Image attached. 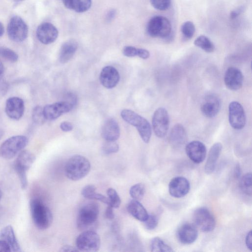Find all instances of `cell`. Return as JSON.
<instances>
[{
  "instance_id": "54",
  "label": "cell",
  "mask_w": 252,
  "mask_h": 252,
  "mask_svg": "<svg viewBox=\"0 0 252 252\" xmlns=\"http://www.w3.org/2000/svg\"><path fill=\"white\" fill-rule=\"evenodd\" d=\"M3 135V131L2 130L0 129V139L1 138Z\"/></svg>"
},
{
  "instance_id": "50",
  "label": "cell",
  "mask_w": 252,
  "mask_h": 252,
  "mask_svg": "<svg viewBox=\"0 0 252 252\" xmlns=\"http://www.w3.org/2000/svg\"><path fill=\"white\" fill-rule=\"evenodd\" d=\"M116 15V11L114 9L109 10L106 14V19L111 21L114 19Z\"/></svg>"
},
{
  "instance_id": "51",
  "label": "cell",
  "mask_w": 252,
  "mask_h": 252,
  "mask_svg": "<svg viewBox=\"0 0 252 252\" xmlns=\"http://www.w3.org/2000/svg\"><path fill=\"white\" fill-rule=\"evenodd\" d=\"M235 176L237 178H240L241 174V169L239 164L237 163L236 165L234 172Z\"/></svg>"
},
{
  "instance_id": "23",
  "label": "cell",
  "mask_w": 252,
  "mask_h": 252,
  "mask_svg": "<svg viewBox=\"0 0 252 252\" xmlns=\"http://www.w3.org/2000/svg\"><path fill=\"white\" fill-rule=\"evenodd\" d=\"M222 149V145L220 142L215 143L211 146L204 166L206 174H210L214 172Z\"/></svg>"
},
{
  "instance_id": "21",
  "label": "cell",
  "mask_w": 252,
  "mask_h": 252,
  "mask_svg": "<svg viewBox=\"0 0 252 252\" xmlns=\"http://www.w3.org/2000/svg\"><path fill=\"white\" fill-rule=\"evenodd\" d=\"M99 80L103 87L107 89H112L119 83L120 75L115 67L112 66H106L101 70Z\"/></svg>"
},
{
  "instance_id": "9",
  "label": "cell",
  "mask_w": 252,
  "mask_h": 252,
  "mask_svg": "<svg viewBox=\"0 0 252 252\" xmlns=\"http://www.w3.org/2000/svg\"><path fill=\"white\" fill-rule=\"evenodd\" d=\"M193 220L195 225L203 232H211L216 226L214 216L206 207L196 209L193 212Z\"/></svg>"
},
{
  "instance_id": "49",
  "label": "cell",
  "mask_w": 252,
  "mask_h": 252,
  "mask_svg": "<svg viewBox=\"0 0 252 252\" xmlns=\"http://www.w3.org/2000/svg\"><path fill=\"white\" fill-rule=\"evenodd\" d=\"M63 2L66 8L73 9V0H63Z\"/></svg>"
},
{
  "instance_id": "10",
  "label": "cell",
  "mask_w": 252,
  "mask_h": 252,
  "mask_svg": "<svg viewBox=\"0 0 252 252\" xmlns=\"http://www.w3.org/2000/svg\"><path fill=\"white\" fill-rule=\"evenodd\" d=\"M7 34L9 38L15 42H22L25 40L28 34V26L19 16L12 17L7 25Z\"/></svg>"
},
{
  "instance_id": "40",
  "label": "cell",
  "mask_w": 252,
  "mask_h": 252,
  "mask_svg": "<svg viewBox=\"0 0 252 252\" xmlns=\"http://www.w3.org/2000/svg\"><path fill=\"white\" fill-rule=\"evenodd\" d=\"M145 227L149 230L154 229L158 224V219L154 215H149L148 218L144 222Z\"/></svg>"
},
{
  "instance_id": "42",
  "label": "cell",
  "mask_w": 252,
  "mask_h": 252,
  "mask_svg": "<svg viewBox=\"0 0 252 252\" xmlns=\"http://www.w3.org/2000/svg\"><path fill=\"white\" fill-rule=\"evenodd\" d=\"M245 7L244 6H241L230 12V17L231 19H234L239 15H240L244 11Z\"/></svg>"
},
{
  "instance_id": "52",
  "label": "cell",
  "mask_w": 252,
  "mask_h": 252,
  "mask_svg": "<svg viewBox=\"0 0 252 252\" xmlns=\"http://www.w3.org/2000/svg\"><path fill=\"white\" fill-rule=\"evenodd\" d=\"M4 71V66L2 63L0 61V76L3 74Z\"/></svg>"
},
{
  "instance_id": "38",
  "label": "cell",
  "mask_w": 252,
  "mask_h": 252,
  "mask_svg": "<svg viewBox=\"0 0 252 252\" xmlns=\"http://www.w3.org/2000/svg\"><path fill=\"white\" fill-rule=\"evenodd\" d=\"M119 149V145L116 141H105L102 147L103 152L107 155L116 153Z\"/></svg>"
},
{
  "instance_id": "33",
  "label": "cell",
  "mask_w": 252,
  "mask_h": 252,
  "mask_svg": "<svg viewBox=\"0 0 252 252\" xmlns=\"http://www.w3.org/2000/svg\"><path fill=\"white\" fill-rule=\"evenodd\" d=\"M109 204L113 208H118L121 203V198L117 192L113 188H109L107 190Z\"/></svg>"
},
{
  "instance_id": "2",
  "label": "cell",
  "mask_w": 252,
  "mask_h": 252,
  "mask_svg": "<svg viewBox=\"0 0 252 252\" xmlns=\"http://www.w3.org/2000/svg\"><path fill=\"white\" fill-rule=\"evenodd\" d=\"M91 170V163L85 157L75 155L66 162L64 172L66 176L71 180L78 181L86 177Z\"/></svg>"
},
{
  "instance_id": "17",
  "label": "cell",
  "mask_w": 252,
  "mask_h": 252,
  "mask_svg": "<svg viewBox=\"0 0 252 252\" xmlns=\"http://www.w3.org/2000/svg\"><path fill=\"white\" fill-rule=\"evenodd\" d=\"M226 87L231 91H237L241 88L243 83V76L241 71L235 67H229L224 76Z\"/></svg>"
},
{
  "instance_id": "47",
  "label": "cell",
  "mask_w": 252,
  "mask_h": 252,
  "mask_svg": "<svg viewBox=\"0 0 252 252\" xmlns=\"http://www.w3.org/2000/svg\"><path fill=\"white\" fill-rule=\"evenodd\" d=\"M0 252H11L9 246L7 244V243L1 239H0Z\"/></svg>"
},
{
  "instance_id": "29",
  "label": "cell",
  "mask_w": 252,
  "mask_h": 252,
  "mask_svg": "<svg viewBox=\"0 0 252 252\" xmlns=\"http://www.w3.org/2000/svg\"><path fill=\"white\" fill-rule=\"evenodd\" d=\"M151 251L153 252H172V248L159 237L153 238L150 243Z\"/></svg>"
},
{
  "instance_id": "6",
  "label": "cell",
  "mask_w": 252,
  "mask_h": 252,
  "mask_svg": "<svg viewBox=\"0 0 252 252\" xmlns=\"http://www.w3.org/2000/svg\"><path fill=\"white\" fill-rule=\"evenodd\" d=\"M172 27L170 21L162 16L152 17L147 25L148 34L153 37L169 39L171 35Z\"/></svg>"
},
{
  "instance_id": "41",
  "label": "cell",
  "mask_w": 252,
  "mask_h": 252,
  "mask_svg": "<svg viewBox=\"0 0 252 252\" xmlns=\"http://www.w3.org/2000/svg\"><path fill=\"white\" fill-rule=\"evenodd\" d=\"M138 48L132 46H126L124 47L123 53L124 56L127 57L137 56Z\"/></svg>"
},
{
  "instance_id": "14",
  "label": "cell",
  "mask_w": 252,
  "mask_h": 252,
  "mask_svg": "<svg viewBox=\"0 0 252 252\" xmlns=\"http://www.w3.org/2000/svg\"><path fill=\"white\" fill-rule=\"evenodd\" d=\"M58 31L56 27L49 22L41 24L37 28L36 34L39 41L44 44L54 42L58 37Z\"/></svg>"
},
{
  "instance_id": "19",
  "label": "cell",
  "mask_w": 252,
  "mask_h": 252,
  "mask_svg": "<svg viewBox=\"0 0 252 252\" xmlns=\"http://www.w3.org/2000/svg\"><path fill=\"white\" fill-rule=\"evenodd\" d=\"M220 108V99L216 95L209 94L206 96L200 107L202 113L207 118L215 117Z\"/></svg>"
},
{
  "instance_id": "56",
  "label": "cell",
  "mask_w": 252,
  "mask_h": 252,
  "mask_svg": "<svg viewBox=\"0 0 252 252\" xmlns=\"http://www.w3.org/2000/svg\"><path fill=\"white\" fill-rule=\"evenodd\" d=\"M15 1H22L23 0H14Z\"/></svg>"
},
{
  "instance_id": "7",
  "label": "cell",
  "mask_w": 252,
  "mask_h": 252,
  "mask_svg": "<svg viewBox=\"0 0 252 252\" xmlns=\"http://www.w3.org/2000/svg\"><path fill=\"white\" fill-rule=\"evenodd\" d=\"M28 139L23 135L12 136L4 141L0 146V157L6 159L14 158L27 145Z\"/></svg>"
},
{
  "instance_id": "30",
  "label": "cell",
  "mask_w": 252,
  "mask_h": 252,
  "mask_svg": "<svg viewBox=\"0 0 252 252\" xmlns=\"http://www.w3.org/2000/svg\"><path fill=\"white\" fill-rule=\"evenodd\" d=\"M194 44L207 53H212L215 50V47L210 39L205 35H200L194 41Z\"/></svg>"
},
{
  "instance_id": "20",
  "label": "cell",
  "mask_w": 252,
  "mask_h": 252,
  "mask_svg": "<svg viewBox=\"0 0 252 252\" xmlns=\"http://www.w3.org/2000/svg\"><path fill=\"white\" fill-rule=\"evenodd\" d=\"M179 241L184 244H190L194 242L198 236L196 226L186 222L181 225L177 231Z\"/></svg>"
},
{
  "instance_id": "4",
  "label": "cell",
  "mask_w": 252,
  "mask_h": 252,
  "mask_svg": "<svg viewBox=\"0 0 252 252\" xmlns=\"http://www.w3.org/2000/svg\"><path fill=\"white\" fill-rule=\"evenodd\" d=\"M99 212V206L94 202L84 205L79 210L77 215V227L83 230H89V228H91L97 221Z\"/></svg>"
},
{
  "instance_id": "26",
  "label": "cell",
  "mask_w": 252,
  "mask_h": 252,
  "mask_svg": "<svg viewBox=\"0 0 252 252\" xmlns=\"http://www.w3.org/2000/svg\"><path fill=\"white\" fill-rule=\"evenodd\" d=\"M126 209L133 217L140 221L144 222L148 217L147 210L138 200L133 199L130 200L127 204Z\"/></svg>"
},
{
  "instance_id": "53",
  "label": "cell",
  "mask_w": 252,
  "mask_h": 252,
  "mask_svg": "<svg viewBox=\"0 0 252 252\" xmlns=\"http://www.w3.org/2000/svg\"><path fill=\"white\" fill-rule=\"evenodd\" d=\"M4 33V27L2 24L0 22V37Z\"/></svg>"
},
{
  "instance_id": "5",
  "label": "cell",
  "mask_w": 252,
  "mask_h": 252,
  "mask_svg": "<svg viewBox=\"0 0 252 252\" xmlns=\"http://www.w3.org/2000/svg\"><path fill=\"white\" fill-rule=\"evenodd\" d=\"M35 160V157L32 152L22 151L16 158L14 167L19 178L21 188L25 189L28 186L27 172Z\"/></svg>"
},
{
  "instance_id": "22",
  "label": "cell",
  "mask_w": 252,
  "mask_h": 252,
  "mask_svg": "<svg viewBox=\"0 0 252 252\" xmlns=\"http://www.w3.org/2000/svg\"><path fill=\"white\" fill-rule=\"evenodd\" d=\"M120 129L117 122L113 118L108 119L104 124L101 135L105 141H116L120 137Z\"/></svg>"
},
{
  "instance_id": "25",
  "label": "cell",
  "mask_w": 252,
  "mask_h": 252,
  "mask_svg": "<svg viewBox=\"0 0 252 252\" xmlns=\"http://www.w3.org/2000/svg\"><path fill=\"white\" fill-rule=\"evenodd\" d=\"M187 139V135L185 127L180 124L175 125L169 134L170 144L175 147H180L186 143Z\"/></svg>"
},
{
  "instance_id": "35",
  "label": "cell",
  "mask_w": 252,
  "mask_h": 252,
  "mask_svg": "<svg viewBox=\"0 0 252 252\" xmlns=\"http://www.w3.org/2000/svg\"><path fill=\"white\" fill-rule=\"evenodd\" d=\"M92 0H73V10L78 13L87 11L91 7Z\"/></svg>"
},
{
  "instance_id": "31",
  "label": "cell",
  "mask_w": 252,
  "mask_h": 252,
  "mask_svg": "<svg viewBox=\"0 0 252 252\" xmlns=\"http://www.w3.org/2000/svg\"><path fill=\"white\" fill-rule=\"evenodd\" d=\"M252 173H247L240 180L239 186L241 190L245 194L251 196L252 194Z\"/></svg>"
},
{
  "instance_id": "1",
  "label": "cell",
  "mask_w": 252,
  "mask_h": 252,
  "mask_svg": "<svg viewBox=\"0 0 252 252\" xmlns=\"http://www.w3.org/2000/svg\"><path fill=\"white\" fill-rule=\"evenodd\" d=\"M30 208L32 221L38 229L45 230L50 226L53 221L52 213L41 199H31Z\"/></svg>"
},
{
  "instance_id": "55",
  "label": "cell",
  "mask_w": 252,
  "mask_h": 252,
  "mask_svg": "<svg viewBox=\"0 0 252 252\" xmlns=\"http://www.w3.org/2000/svg\"><path fill=\"white\" fill-rule=\"evenodd\" d=\"M2 192L1 191V190L0 189V200L1 199V198L2 197Z\"/></svg>"
},
{
  "instance_id": "12",
  "label": "cell",
  "mask_w": 252,
  "mask_h": 252,
  "mask_svg": "<svg viewBox=\"0 0 252 252\" xmlns=\"http://www.w3.org/2000/svg\"><path fill=\"white\" fill-rule=\"evenodd\" d=\"M229 122L232 128L239 130L243 128L246 123V117L244 109L238 102H230L228 107Z\"/></svg>"
},
{
  "instance_id": "11",
  "label": "cell",
  "mask_w": 252,
  "mask_h": 252,
  "mask_svg": "<svg viewBox=\"0 0 252 252\" xmlns=\"http://www.w3.org/2000/svg\"><path fill=\"white\" fill-rule=\"evenodd\" d=\"M169 125L168 112L163 107L158 108L152 118V126L155 135L158 138H163L167 134Z\"/></svg>"
},
{
  "instance_id": "18",
  "label": "cell",
  "mask_w": 252,
  "mask_h": 252,
  "mask_svg": "<svg viewBox=\"0 0 252 252\" xmlns=\"http://www.w3.org/2000/svg\"><path fill=\"white\" fill-rule=\"evenodd\" d=\"M24 102L21 98L12 97L7 99L5 110L10 118L16 120L20 119L24 114Z\"/></svg>"
},
{
  "instance_id": "44",
  "label": "cell",
  "mask_w": 252,
  "mask_h": 252,
  "mask_svg": "<svg viewBox=\"0 0 252 252\" xmlns=\"http://www.w3.org/2000/svg\"><path fill=\"white\" fill-rule=\"evenodd\" d=\"M150 52L145 49L138 48L137 56L143 59H147L150 57Z\"/></svg>"
},
{
  "instance_id": "3",
  "label": "cell",
  "mask_w": 252,
  "mask_h": 252,
  "mask_svg": "<svg viewBox=\"0 0 252 252\" xmlns=\"http://www.w3.org/2000/svg\"><path fill=\"white\" fill-rule=\"evenodd\" d=\"M122 119L128 124L135 126L141 139L148 143L151 139L152 128L149 122L144 117L129 109H124L121 112Z\"/></svg>"
},
{
  "instance_id": "43",
  "label": "cell",
  "mask_w": 252,
  "mask_h": 252,
  "mask_svg": "<svg viewBox=\"0 0 252 252\" xmlns=\"http://www.w3.org/2000/svg\"><path fill=\"white\" fill-rule=\"evenodd\" d=\"M60 128L63 131L68 132L73 129V126L71 123L64 121L60 124Z\"/></svg>"
},
{
  "instance_id": "24",
  "label": "cell",
  "mask_w": 252,
  "mask_h": 252,
  "mask_svg": "<svg viewBox=\"0 0 252 252\" xmlns=\"http://www.w3.org/2000/svg\"><path fill=\"white\" fill-rule=\"evenodd\" d=\"M0 239L7 243L11 252L21 251L20 244L11 225H6L0 230Z\"/></svg>"
},
{
  "instance_id": "34",
  "label": "cell",
  "mask_w": 252,
  "mask_h": 252,
  "mask_svg": "<svg viewBox=\"0 0 252 252\" xmlns=\"http://www.w3.org/2000/svg\"><path fill=\"white\" fill-rule=\"evenodd\" d=\"M32 118L35 124L38 125L43 124L46 120L43 112V108L40 106L35 107L32 110Z\"/></svg>"
},
{
  "instance_id": "39",
  "label": "cell",
  "mask_w": 252,
  "mask_h": 252,
  "mask_svg": "<svg viewBox=\"0 0 252 252\" xmlns=\"http://www.w3.org/2000/svg\"><path fill=\"white\" fill-rule=\"evenodd\" d=\"M150 2L155 9L163 11L169 8L171 0H150Z\"/></svg>"
},
{
  "instance_id": "13",
  "label": "cell",
  "mask_w": 252,
  "mask_h": 252,
  "mask_svg": "<svg viewBox=\"0 0 252 252\" xmlns=\"http://www.w3.org/2000/svg\"><path fill=\"white\" fill-rule=\"evenodd\" d=\"M190 189V183L183 176L172 178L168 185L169 194L175 198H181L186 195Z\"/></svg>"
},
{
  "instance_id": "46",
  "label": "cell",
  "mask_w": 252,
  "mask_h": 252,
  "mask_svg": "<svg viewBox=\"0 0 252 252\" xmlns=\"http://www.w3.org/2000/svg\"><path fill=\"white\" fill-rule=\"evenodd\" d=\"M247 248L251 251H252V231L250 230L247 234L245 239Z\"/></svg>"
},
{
  "instance_id": "15",
  "label": "cell",
  "mask_w": 252,
  "mask_h": 252,
  "mask_svg": "<svg viewBox=\"0 0 252 252\" xmlns=\"http://www.w3.org/2000/svg\"><path fill=\"white\" fill-rule=\"evenodd\" d=\"M73 107L70 103L63 101L46 105L43 108V112L46 120H54L69 112Z\"/></svg>"
},
{
  "instance_id": "8",
  "label": "cell",
  "mask_w": 252,
  "mask_h": 252,
  "mask_svg": "<svg viewBox=\"0 0 252 252\" xmlns=\"http://www.w3.org/2000/svg\"><path fill=\"white\" fill-rule=\"evenodd\" d=\"M76 247L79 251L96 252L100 246V238L93 230H84L77 237Z\"/></svg>"
},
{
  "instance_id": "27",
  "label": "cell",
  "mask_w": 252,
  "mask_h": 252,
  "mask_svg": "<svg viewBox=\"0 0 252 252\" xmlns=\"http://www.w3.org/2000/svg\"><path fill=\"white\" fill-rule=\"evenodd\" d=\"M77 47V43L74 40H69L63 43L59 52L60 62L62 63L68 62L74 56Z\"/></svg>"
},
{
  "instance_id": "28",
  "label": "cell",
  "mask_w": 252,
  "mask_h": 252,
  "mask_svg": "<svg viewBox=\"0 0 252 252\" xmlns=\"http://www.w3.org/2000/svg\"><path fill=\"white\" fill-rule=\"evenodd\" d=\"M96 188L93 185L85 186L81 190V194L86 198L100 201L107 205L109 204L108 197L96 191Z\"/></svg>"
},
{
  "instance_id": "32",
  "label": "cell",
  "mask_w": 252,
  "mask_h": 252,
  "mask_svg": "<svg viewBox=\"0 0 252 252\" xmlns=\"http://www.w3.org/2000/svg\"><path fill=\"white\" fill-rule=\"evenodd\" d=\"M145 193V185L141 183L133 185L129 189L130 196L135 200H140L143 198Z\"/></svg>"
},
{
  "instance_id": "37",
  "label": "cell",
  "mask_w": 252,
  "mask_h": 252,
  "mask_svg": "<svg viewBox=\"0 0 252 252\" xmlns=\"http://www.w3.org/2000/svg\"><path fill=\"white\" fill-rule=\"evenodd\" d=\"M0 56L11 63L16 62L18 59L16 52L5 47H0Z\"/></svg>"
},
{
  "instance_id": "45",
  "label": "cell",
  "mask_w": 252,
  "mask_h": 252,
  "mask_svg": "<svg viewBox=\"0 0 252 252\" xmlns=\"http://www.w3.org/2000/svg\"><path fill=\"white\" fill-rule=\"evenodd\" d=\"M105 217L107 219L110 220L114 218L115 215L113 211V208L110 205H107L105 212Z\"/></svg>"
},
{
  "instance_id": "48",
  "label": "cell",
  "mask_w": 252,
  "mask_h": 252,
  "mask_svg": "<svg viewBox=\"0 0 252 252\" xmlns=\"http://www.w3.org/2000/svg\"><path fill=\"white\" fill-rule=\"evenodd\" d=\"M61 252H78L79 251L76 247L70 245H64L61 248Z\"/></svg>"
},
{
  "instance_id": "16",
  "label": "cell",
  "mask_w": 252,
  "mask_h": 252,
  "mask_svg": "<svg viewBox=\"0 0 252 252\" xmlns=\"http://www.w3.org/2000/svg\"><path fill=\"white\" fill-rule=\"evenodd\" d=\"M185 150L188 158L195 163H200L205 158L206 148L205 145L199 141L194 140L188 143Z\"/></svg>"
},
{
  "instance_id": "36",
  "label": "cell",
  "mask_w": 252,
  "mask_h": 252,
  "mask_svg": "<svg viewBox=\"0 0 252 252\" xmlns=\"http://www.w3.org/2000/svg\"><path fill=\"white\" fill-rule=\"evenodd\" d=\"M181 30L182 34L186 38L190 39L195 33V28L192 22L187 21L182 24Z\"/></svg>"
}]
</instances>
